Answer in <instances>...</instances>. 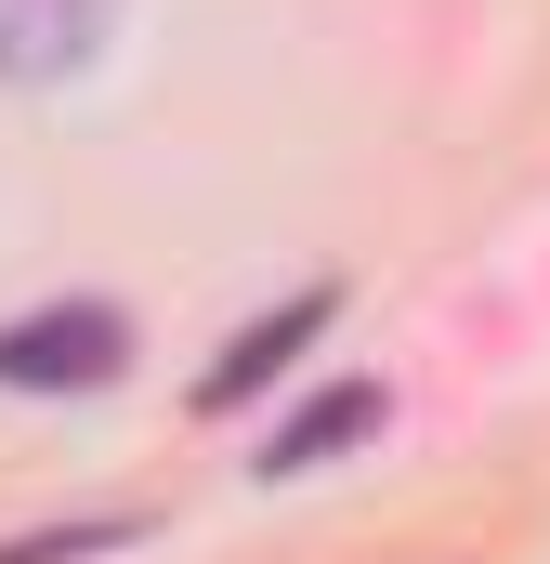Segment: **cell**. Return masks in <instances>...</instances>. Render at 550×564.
Listing matches in <instances>:
<instances>
[{
    "instance_id": "obj_2",
    "label": "cell",
    "mask_w": 550,
    "mask_h": 564,
    "mask_svg": "<svg viewBox=\"0 0 550 564\" xmlns=\"http://www.w3.org/2000/svg\"><path fill=\"white\" fill-rule=\"evenodd\" d=\"M106 40H119V0H0V79H13V93L79 79Z\"/></svg>"
},
{
    "instance_id": "obj_1",
    "label": "cell",
    "mask_w": 550,
    "mask_h": 564,
    "mask_svg": "<svg viewBox=\"0 0 550 564\" xmlns=\"http://www.w3.org/2000/svg\"><path fill=\"white\" fill-rule=\"evenodd\" d=\"M132 368V315L119 302H40L0 328V394H106Z\"/></svg>"
},
{
    "instance_id": "obj_4",
    "label": "cell",
    "mask_w": 550,
    "mask_h": 564,
    "mask_svg": "<svg viewBox=\"0 0 550 564\" xmlns=\"http://www.w3.org/2000/svg\"><path fill=\"white\" fill-rule=\"evenodd\" d=\"M381 433V381H328L315 408H288L263 433V473H315V459H341V446H367Z\"/></svg>"
},
{
    "instance_id": "obj_3",
    "label": "cell",
    "mask_w": 550,
    "mask_h": 564,
    "mask_svg": "<svg viewBox=\"0 0 550 564\" xmlns=\"http://www.w3.org/2000/svg\"><path fill=\"white\" fill-rule=\"evenodd\" d=\"M328 315H341V289H288L275 315H250V328H237V341L210 355V381H197V408H250V394H263L275 368H288V355H301V341L328 328Z\"/></svg>"
}]
</instances>
